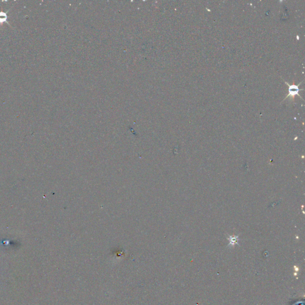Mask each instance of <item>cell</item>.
Returning a JSON list of instances; mask_svg holds the SVG:
<instances>
[{
	"label": "cell",
	"instance_id": "6da1fadb",
	"mask_svg": "<svg viewBox=\"0 0 305 305\" xmlns=\"http://www.w3.org/2000/svg\"><path fill=\"white\" fill-rule=\"evenodd\" d=\"M285 83L286 84H287L288 86H289V94H288V95H287V96H286L284 100H285L286 98L289 97H290L292 100H294L295 95H298L299 97L302 98L301 96L299 94V92L300 91V89L299 88V85H300L301 83H299V85H295L294 82H293V85H289L287 82H285Z\"/></svg>",
	"mask_w": 305,
	"mask_h": 305
},
{
	"label": "cell",
	"instance_id": "7a4b0ae2",
	"mask_svg": "<svg viewBox=\"0 0 305 305\" xmlns=\"http://www.w3.org/2000/svg\"><path fill=\"white\" fill-rule=\"evenodd\" d=\"M7 12H0V23H3L4 22H5L8 25H9L8 23L7 22Z\"/></svg>",
	"mask_w": 305,
	"mask_h": 305
}]
</instances>
